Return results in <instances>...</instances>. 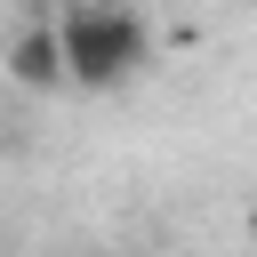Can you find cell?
<instances>
[{
  "label": "cell",
  "instance_id": "6da1fadb",
  "mask_svg": "<svg viewBox=\"0 0 257 257\" xmlns=\"http://www.w3.org/2000/svg\"><path fill=\"white\" fill-rule=\"evenodd\" d=\"M56 24H64L72 88H88V96H112V88H128V80L153 64V32H145V16L120 8V0H80V8H64Z\"/></svg>",
  "mask_w": 257,
  "mask_h": 257
},
{
  "label": "cell",
  "instance_id": "7a4b0ae2",
  "mask_svg": "<svg viewBox=\"0 0 257 257\" xmlns=\"http://www.w3.org/2000/svg\"><path fill=\"white\" fill-rule=\"evenodd\" d=\"M8 80L48 96V88H72V64H64V24H24L8 40Z\"/></svg>",
  "mask_w": 257,
  "mask_h": 257
}]
</instances>
